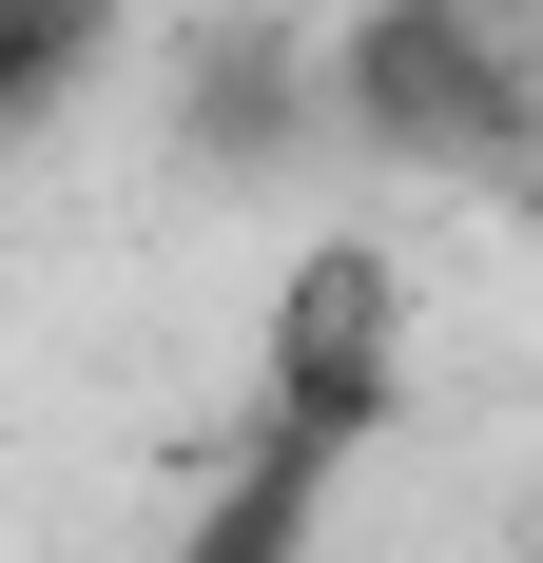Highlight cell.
Instances as JSON below:
<instances>
[{"label":"cell","mask_w":543,"mask_h":563,"mask_svg":"<svg viewBox=\"0 0 543 563\" xmlns=\"http://www.w3.org/2000/svg\"><path fill=\"white\" fill-rule=\"evenodd\" d=\"M330 117L369 136V156L408 175H486L524 156V58H505V20H446V0H350V40H330Z\"/></svg>","instance_id":"cell-2"},{"label":"cell","mask_w":543,"mask_h":563,"mask_svg":"<svg viewBox=\"0 0 543 563\" xmlns=\"http://www.w3.org/2000/svg\"><path fill=\"white\" fill-rule=\"evenodd\" d=\"M388 428H408V253L311 233L253 311V428H233V486L195 525V563H311V525L350 506V466Z\"/></svg>","instance_id":"cell-1"},{"label":"cell","mask_w":543,"mask_h":563,"mask_svg":"<svg viewBox=\"0 0 543 563\" xmlns=\"http://www.w3.org/2000/svg\"><path fill=\"white\" fill-rule=\"evenodd\" d=\"M117 20H136V0H0V136H40V117L117 58Z\"/></svg>","instance_id":"cell-3"},{"label":"cell","mask_w":543,"mask_h":563,"mask_svg":"<svg viewBox=\"0 0 543 563\" xmlns=\"http://www.w3.org/2000/svg\"><path fill=\"white\" fill-rule=\"evenodd\" d=\"M446 20H505V40H524V20H543V0H446Z\"/></svg>","instance_id":"cell-4"}]
</instances>
